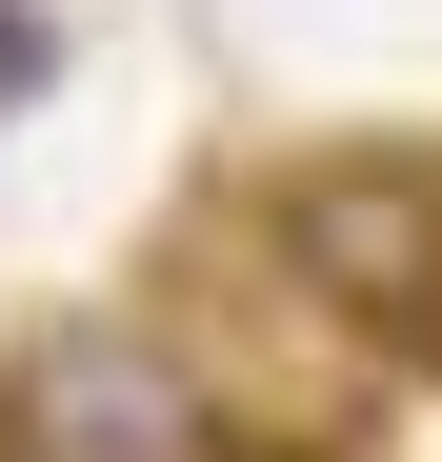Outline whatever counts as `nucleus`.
<instances>
[{
	"instance_id": "obj_2",
	"label": "nucleus",
	"mask_w": 442,
	"mask_h": 462,
	"mask_svg": "<svg viewBox=\"0 0 442 462\" xmlns=\"http://www.w3.org/2000/svg\"><path fill=\"white\" fill-rule=\"evenodd\" d=\"M221 442H242L221 382L121 301H81V322H41L0 362V462H221Z\"/></svg>"
},
{
	"instance_id": "obj_1",
	"label": "nucleus",
	"mask_w": 442,
	"mask_h": 462,
	"mask_svg": "<svg viewBox=\"0 0 442 462\" xmlns=\"http://www.w3.org/2000/svg\"><path fill=\"white\" fill-rule=\"evenodd\" d=\"M262 282L342 342H442V162L422 141H322L262 181Z\"/></svg>"
},
{
	"instance_id": "obj_3",
	"label": "nucleus",
	"mask_w": 442,
	"mask_h": 462,
	"mask_svg": "<svg viewBox=\"0 0 442 462\" xmlns=\"http://www.w3.org/2000/svg\"><path fill=\"white\" fill-rule=\"evenodd\" d=\"M41 60H60V41H41V0H0V81H41Z\"/></svg>"
}]
</instances>
